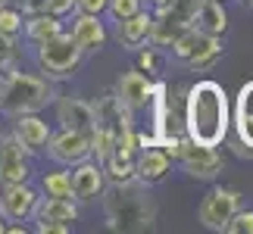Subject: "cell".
I'll use <instances>...</instances> for the list:
<instances>
[{"mask_svg": "<svg viewBox=\"0 0 253 234\" xmlns=\"http://www.w3.org/2000/svg\"><path fill=\"white\" fill-rule=\"evenodd\" d=\"M103 178L110 184H122L134 178V159H122V156H110L103 162Z\"/></svg>", "mask_w": 253, "mask_h": 234, "instance_id": "cell-23", "label": "cell"}, {"mask_svg": "<svg viewBox=\"0 0 253 234\" xmlns=\"http://www.w3.org/2000/svg\"><path fill=\"white\" fill-rule=\"evenodd\" d=\"M150 25H153V13L138 9V13H131V16L116 22V41L125 50H138V47H144L150 41Z\"/></svg>", "mask_w": 253, "mask_h": 234, "instance_id": "cell-15", "label": "cell"}, {"mask_svg": "<svg viewBox=\"0 0 253 234\" xmlns=\"http://www.w3.org/2000/svg\"><path fill=\"white\" fill-rule=\"evenodd\" d=\"M69 181H72V200L75 203H94L100 200V194L106 188V178H103V165L100 162H75L72 172H69Z\"/></svg>", "mask_w": 253, "mask_h": 234, "instance_id": "cell-12", "label": "cell"}, {"mask_svg": "<svg viewBox=\"0 0 253 234\" xmlns=\"http://www.w3.org/2000/svg\"><path fill=\"white\" fill-rule=\"evenodd\" d=\"M169 169H172V159L157 147V144H153V147H141V156L134 159V178L144 181L147 188L166 178Z\"/></svg>", "mask_w": 253, "mask_h": 234, "instance_id": "cell-18", "label": "cell"}, {"mask_svg": "<svg viewBox=\"0 0 253 234\" xmlns=\"http://www.w3.org/2000/svg\"><path fill=\"white\" fill-rule=\"evenodd\" d=\"M82 56L84 50L72 41L69 32H60L38 44V66L47 78H72L82 66Z\"/></svg>", "mask_w": 253, "mask_h": 234, "instance_id": "cell-5", "label": "cell"}, {"mask_svg": "<svg viewBox=\"0 0 253 234\" xmlns=\"http://www.w3.org/2000/svg\"><path fill=\"white\" fill-rule=\"evenodd\" d=\"M41 191L47 197H63V200H72V181H69V172H47L41 178Z\"/></svg>", "mask_w": 253, "mask_h": 234, "instance_id": "cell-24", "label": "cell"}, {"mask_svg": "<svg viewBox=\"0 0 253 234\" xmlns=\"http://www.w3.org/2000/svg\"><path fill=\"white\" fill-rule=\"evenodd\" d=\"M231 128H235L238 153L253 156V81L241 84L235 97V110H231Z\"/></svg>", "mask_w": 253, "mask_h": 234, "instance_id": "cell-11", "label": "cell"}, {"mask_svg": "<svg viewBox=\"0 0 253 234\" xmlns=\"http://www.w3.org/2000/svg\"><path fill=\"white\" fill-rule=\"evenodd\" d=\"M3 3H13V6H22V0H3Z\"/></svg>", "mask_w": 253, "mask_h": 234, "instance_id": "cell-35", "label": "cell"}, {"mask_svg": "<svg viewBox=\"0 0 253 234\" xmlns=\"http://www.w3.org/2000/svg\"><path fill=\"white\" fill-rule=\"evenodd\" d=\"M138 9H144L141 0H106V9H103V13H110L113 22H119V19L138 13Z\"/></svg>", "mask_w": 253, "mask_h": 234, "instance_id": "cell-28", "label": "cell"}, {"mask_svg": "<svg viewBox=\"0 0 253 234\" xmlns=\"http://www.w3.org/2000/svg\"><path fill=\"white\" fill-rule=\"evenodd\" d=\"M32 175L28 150L19 144L16 134H0V188L3 184H22Z\"/></svg>", "mask_w": 253, "mask_h": 234, "instance_id": "cell-9", "label": "cell"}, {"mask_svg": "<svg viewBox=\"0 0 253 234\" xmlns=\"http://www.w3.org/2000/svg\"><path fill=\"white\" fill-rule=\"evenodd\" d=\"M13 134L19 138V144L28 150V153H35V150H41L47 147V141H50V125H47L38 113H22V116H16V128Z\"/></svg>", "mask_w": 253, "mask_h": 234, "instance_id": "cell-17", "label": "cell"}, {"mask_svg": "<svg viewBox=\"0 0 253 234\" xmlns=\"http://www.w3.org/2000/svg\"><path fill=\"white\" fill-rule=\"evenodd\" d=\"M222 3H225V0H222Z\"/></svg>", "mask_w": 253, "mask_h": 234, "instance_id": "cell-39", "label": "cell"}, {"mask_svg": "<svg viewBox=\"0 0 253 234\" xmlns=\"http://www.w3.org/2000/svg\"><path fill=\"white\" fill-rule=\"evenodd\" d=\"M16 53H19V47H16V38H13V35H3V32H0V69L13 63V60H16Z\"/></svg>", "mask_w": 253, "mask_h": 234, "instance_id": "cell-30", "label": "cell"}, {"mask_svg": "<svg viewBox=\"0 0 253 234\" xmlns=\"http://www.w3.org/2000/svg\"><path fill=\"white\" fill-rule=\"evenodd\" d=\"M44 13H50L56 19H66L69 13H75V0H47V3H44Z\"/></svg>", "mask_w": 253, "mask_h": 234, "instance_id": "cell-31", "label": "cell"}, {"mask_svg": "<svg viewBox=\"0 0 253 234\" xmlns=\"http://www.w3.org/2000/svg\"><path fill=\"white\" fill-rule=\"evenodd\" d=\"M72 225H63V222H38L35 231H41V234H66Z\"/></svg>", "mask_w": 253, "mask_h": 234, "instance_id": "cell-33", "label": "cell"}, {"mask_svg": "<svg viewBox=\"0 0 253 234\" xmlns=\"http://www.w3.org/2000/svg\"><path fill=\"white\" fill-rule=\"evenodd\" d=\"M172 56L184 66H191L194 72H203L210 66H216V60L222 56V38L216 35H207L200 28H184V32L172 41Z\"/></svg>", "mask_w": 253, "mask_h": 234, "instance_id": "cell-4", "label": "cell"}, {"mask_svg": "<svg viewBox=\"0 0 253 234\" xmlns=\"http://www.w3.org/2000/svg\"><path fill=\"white\" fill-rule=\"evenodd\" d=\"M138 69L144 72V75H150V78H160L163 72H166V50L163 47H157V44H144V47H138Z\"/></svg>", "mask_w": 253, "mask_h": 234, "instance_id": "cell-22", "label": "cell"}, {"mask_svg": "<svg viewBox=\"0 0 253 234\" xmlns=\"http://www.w3.org/2000/svg\"><path fill=\"white\" fill-rule=\"evenodd\" d=\"M72 41L82 47L84 53H97V50H103V44H106V25L100 22V16H91V13H75L72 19Z\"/></svg>", "mask_w": 253, "mask_h": 234, "instance_id": "cell-16", "label": "cell"}, {"mask_svg": "<svg viewBox=\"0 0 253 234\" xmlns=\"http://www.w3.org/2000/svg\"><path fill=\"white\" fill-rule=\"evenodd\" d=\"M6 231V225H3V216H0V234H3Z\"/></svg>", "mask_w": 253, "mask_h": 234, "instance_id": "cell-36", "label": "cell"}, {"mask_svg": "<svg viewBox=\"0 0 253 234\" xmlns=\"http://www.w3.org/2000/svg\"><path fill=\"white\" fill-rule=\"evenodd\" d=\"M106 9V0H75V13H91V16H100Z\"/></svg>", "mask_w": 253, "mask_h": 234, "instance_id": "cell-32", "label": "cell"}, {"mask_svg": "<svg viewBox=\"0 0 253 234\" xmlns=\"http://www.w3.org/2000/svg\"><path fill=\"white\" fill-rule=\"evenodd\" d=\"M225 231L228 234H253V209H238L225 222Z\"/></svg>", "mask_w": 253, "mask_h": 234, "instance_id": "cell-29", "label": "cell"}, {"mask_svg": "<svg viewBox=\"0 0 253 234\" xmlns=\"http://www.w3.org/2000/svg\"><path fill=\"white\" fill-rule=\"evenodd\" d=\"M53 84L50 78L28 75V72H9L0 78V113L16 119L22 113H38L47 103H53Z\"/></svg>", "mask_w": 253, "mask_h": 234, "instance_id": "cell-3", "label": "cell"}, {"mask_svg": "<svg viewBox=\"0 0 253 234\" xmlns=\"http://www.w3.org/2000/svg\"><path fill=\"white\" fill-rule=\"evenodd\" d=\"M91 156H97V162H106L113 156V134L103 125H94L91 128Z\"/></svg>", "mask_w": 253, "mask_h": 234, "instance_id": "cell-26", "label": "cell"}, {"mask_svg": "<svg viewBox=\"0 0 253 234\" xmlns=\"http://www.w3.org/2000/svg\"><path fill=\"white\" fill-rule=\"evenodd\" d=\"M166 3H169V0H150V6H153V9H163Z\"/></svg>", "mask_w": 253, "mask_h": 234, "instance_id": "cell-34", "label": "cell"}, {"mask_svg": "<svg viewBox=\"0 0 253 234\" xmlns=\"http://www.w3.org/2000/svg\"><path fill=\"white\" fill-rule=\"evenodd\" d=\"M197 6H200V0H169V3L163 9H157V13L169 16V19H175V22H181V25H194Z\"/></svg>", "mask_w": 253, "mask_h": 234, "instance_id": "cell-25", "label": "cell"}, {"mask_svg": "<svg viewBox=\"0 0 253 234\" xmlns=\"http://www.w3.org/2000/svg\"><path fill=\"white\" fill-rule=\"evenodd\" d=\"M56 122H60V128L91 131L94 125H97L94 103L82 100V97H60V100H56Z\"/></svg>", "mask_w": 253, "mask_h": 234, "instance_id": "cell-14", "label": "cell"}, {"mask_svg": "<svg viewBox=\"0 0 253 234\" xmlns=\"http://www.w3.org/2000/svg\"><path fill=\"white\" fill-rule=\"evenodd\" d=\"M175 159L181 162V172L188 178H197V181H212L225 169V159H222V153L216 147H203V144H194L188 138H181V147Z\"/></svg>", "mask_w": 253, "mask_h": 234, "instance_id": "cell-7", "label": "cell"}, {"mask_svg": "<svg viewBox=\"0 0 253 234\" xmlns=\"http://www.w3.org/2000/svg\"><path fill=\"white\" fill-rule=\"evenodd\" d=\"M194 28H200L207 35H216V38H225V32H228L225 3L222 0H200L197 13H194Z\"/></svg>", "mask_w": 253, "mask_h": 234, "instance_id": "cell-20", "label": "cell"}, {"mask_svg": "<svg viewBox=\"0 0 253 234\" xmlns=\"http://www.w3.org/2000/svg\"><path fill=\"white\" fill-rule=\"evenodd\" d=\"M241 209V191L238 188H210L203 194L200 206H197V222L210 231H225V222Z\"/></svg>", "mask_w": 253, "mask_h": 234, "instance_id": "cell-6", "label": "cell"}, {"mask_svg": "<svg viewBox=\"0 0 253 234\" xmlns=\"http://www.w3.org/2000/svg\"><path fill=\"white\" fill-rule=\"evenodd\" d=\"M35 203H38V191L28 181H22V184H3V188H0V216H3V222H25V219H32Z\"/></svg>", "mask_w": 253, "mask_h": 234, "instance_id": "cell-10", "label": "cell"}, {"mask_svg": "<svg viewBox=\"0 0 253 234\" xmlns=\"http://www.w3.org/2000/svg\"><path fill=\"white\" fill-rule=\"evenodd\" d=\"M116 97H119V103L122 106H128V110H147V103H150V94H153V78L150 75H144L141 69H134V72H125L119 81H116Z\"/></svg>", "mask_w": 253, "mask_h": 234, "instance_id": "cell-13", "label": "cell"}, {"mask_svg": "<svg viewBox=\"0 0 253 234\" xmlns=\"http://www.w3.org/2000/svg\"><path fill=\"white\" fill-rule=\"evenodd\" d=\"M231 128L228 91L212 78H200L188 87L184 100V138L203 147H222Z\"/></svg>", "mask_w": 253, "mask_h": 234, "instance_id": "cell-1", "label": "cell"}, {"mask_svg": "<svg viewBox=\"0 0 253 234\" xmlns=\"http://www.w3.org/2000/svg\"><path fill=\"white\" fill-rule=\"evenodd\" d=\"M241 3H244V6H250V9H253V0H241Z\"/></svg>", "mask_w": 253, "mask_h": 234, "instance_id": "cell-37", "label": "cell"}, {"mask_svg": "<svg viewBox=\"0 0 253 234\" xmlns=\"http://www.w3.org/2000/svg\"><path fill=\"white\" fill-rule=\"evenodd\" d=\"M0 6H3V0H0Z\"/></svg>", "mask_w": 253, "mask_h": 234, "instance_id": "cell-38", "label": "cell"}, {"mask_svg": "<svg viewBox=\"0 0 253 234\" xmlns=\"http://www.w3.org/2000/svg\"><path fill=\"white\" fill-rule=\"evenodd\" d=\"M100 200H103V219L110 231H122V234L150 231L153 222H157V203H153L147 184L138 178L103 188Z\"/></svg>", "mask_w": 253, "mask_h": 234, "instance_id": "cell-2", "label": "cell"}, {"mask_svg": "<svg viewBox=\"0 0 253 234\" xmlns=\"http://www.w3.org/2000/svg\"><path fill=\"white\" fill-rule=\"evenodd\" d=\"M22 32H25V38H28L32 44H41V41H47V38H53V35L63 32V19H56V16H50V13L25 16Z\"/></svg>", "mask_w": 253, "mask_h": 234, "instance_id": "cell-21", "label": "cell"}, {"mask_svg": "<svg viewBox=\"0 0 253 234\" xmlns=\"http://www.w3.org/2000/svg\"><path fill=\"white\" fill-rule=\"evenodd\" d=\"M32 216H35V222H63V225H72L79 219V203L63 200V197H38Z\"/></svg>", "mask_w": 253, "mask_h": 234, "instance_id": "cell-19", "label": "cell"}, {"mask_svg": "<svg viewBox=\"0 0 253 234\" xmlns=\"http://www.w3.org/2000/svg\"><path fill=\"white\" fill-rule=\"evenodd\" d=\"M47 156L60 165H75L91 159V131H72L63 128L60 134H50L47 141Z\"/></svg>", "mask_w": 253, "mask_h": 234, "instance_id": "cell-8", "label": "cell"}, {"mask_svg": "<svg viewBox=\"0 0 253 234\" xmlns=\"http://www.w3.org/2000/svg\"><path fill=\"white\" fill-rule=\"evenodd\" d=\"M22 22H25V16H22L19 6H13V3L0 6V32H3V35L19 38V35H22Z\"/></svg>", "mask_w": 253, "mask_h": 234, "instance_id": "cell-27", "label": "cell"}]
</instances>
